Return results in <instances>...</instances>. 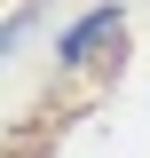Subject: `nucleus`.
Segmentation results:
<instances>
[{"mask_svg":"<svg viewBox=\"0 0 150 158\" xmlns=\"http://www.w3.org/2000/svg\"><path fill=\"white\" fill-rule=\"evenodd\" d=\"M103 40H119V16H87L71 40H63V56H71V63H95V48H103Z\"/></svg>","mask_w":150,"mask_h":158,"instance_id":"obj_1","label":"nucleus"}]
</instances>
